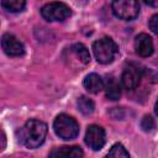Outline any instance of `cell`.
Returning <instances> with one entry per match:
<instances>
[{"mask_svg": "<svg viewBox=\"0 0 158 158\" xmlns=\"http://www.w3.org/2000/svg\"><path fill=\"white\" fill-rule=\"evenodd\" d=\"M104 89L106 91V98L110 100H118L121 96V86L120 84L114 79L110 78L106 83V85H104Z\"/></svg>", "mask_w": 158, "mask_h": 158, "instance_id": "obj_12", "label": "cell"}, {"mask_svg": "<svg viewBox=\"0 0 158 158\" xmlns=\"http://www.w3.org/2000/svg\"><path fill=\"white\" fill-rule=\"evenodd\" d=\"M41 15L44 20L49 21V22H54V21H64L65 19H68L72 15V10L70 7L60 1H53L49 4H46L42 9H41Z\"/></svg>", "mask_w": 158, "mask_h": 158, "instance_id": "obj_5", "label": "cell"}, {"mask_svg": "<svg viewBox=\"0 0 158 158\" xmlns=\"http://www.w3.org/2000/svg\"><path fill=\"white\" fill-rule=\"evenodd\" d=\"M83 84H84V88H85L89 93H91V94H98V93H100V91L104 89V85H105L102 78H101L99 74H96V73H90V74H88V75L85 77V79H84Z\"/></svg>", "mask_w": 158, "mask_h": 158, "instance_id": "obj_11", "label": "cell"}, {"mask_svg": "<svg viewBox=\"0 0 158 158\" xmlns=\"http://www.w3.org/2000/svg\"><path fill=\"white\" fill-rule=\"evenodd\" d=\"M149 28L153 33H158V15H153L149 20Z\"/></svg>", "mask_w": 158, "mask_h": 158, "instance_id": "obj_18", "label": "cell"}, {"mask_svg": "<svg viewBox=\"0 0 158 158\" xmlns=\"http://www.w3.org/2000/svg\"><path fill=\"white\" fill-rule=\"evenodd\" d=\"M72 52L75 54V57L84 64H88L90 62V53L88 48L83 43H75L72 46Z\"/></svg>", "mask_w": 158, "mask_h": 158, "instance_id": "obj_14", "label": "cell"}, {"mask_svg": "<svg viewBox=\"0 0 158 158\" xmlns=\"http://www.w3.org/2000/svg\"><path fill=\"white\" fill-rule=\"evenodd\" d=\"M1 6L10 12H21L26 6V0H1Z\"/></svg>", "mask_w": 158, "mask_h": 158, "instance_id": "obj_15", "label": "cell"}, {"mask_svg": "<svg viewBox=\"0 0 158 158\" xmlns=\"http://www.w3.org/2000/svg\"><path fill=\"white\" fill-rule=\"evenodd\" d=\"M106 142V135L101 126L90 125L85 133V143L93 151H100Z\"/></svg>", "mask_w": 158, "mask_h": 158, "instance_id": "obj_6", "label": "cell"}, {"mask_svg": "<svg viewBox=\"0 0 158 158\" xmlns=\"http://www.w3.org/2000/svg\"><path fill=\"white\" fill-rule=\"evenodd\" d=\"M77 105H78V110H79L83 115H85V116L91 115V114L94 112V109H95L94 101H93L91 99H89L88 96H84V95L78 99Z\"/></svg>", "mask_w": 158, "mask_h": 158, "instance_id": "obj_13", "label": "cell"}, {"mask_svg": "<svg viewBox=\"0 0 158 158\" xmlns=\"http://www.w3.org/2000/svg\"><path fill=\"white\" fill-rule=\"evenodd\" d=\"M0 43L2 51L10 57H20L25 53L23 43L11 33H4L0 40Z\"/></svg>", "mask_w": 158, "mask_h": 158, "instance_id": "obj_7", "label": "cell"}, {"mask_svg": "<svg viewBox=\"0 0 158 158\" xmlns=\"http://www.w3.org/2000/svg\"><path fill=\"white\" fill-rule=\"evenodd\" d=\"M53 130L59 138L64 141H70L79 135V123L72 116L60 114L54 118Z\"/></svg>", "mask_w": 158, "mask_h": 158, "instance_id": "obj_2", "label": "cell"}, {"mask_svg": "<svg viewBox=\"0 0 158 158\" xmlns=\"http://www.w3.org/2000/svg\"><path fill=\"white\" fill-rule=\"evenodd\" d=\"M5 144H6V138H5V135H4L2 130L0 128V151H2L5 148Z\"/></svg>", "mask_w": 158, "mask_h": 158, "instance_id": "obj_19", "label": "cell"}, {"mask_svg": "<svg viewBox=\"0 0 158 158\" xmlns=\"http://www.w3.org/2000/svg\"><path fill=\"white\" fill-rule=\"evenodd\" d=\"M107 157H115V158H121V157H123V158H127V157H130V153L126 151V148H125L121 143H115V144L111 147V149L109 151Z\"/></svg>", "mask_w": 158, "mask_h": 158, "instance_id": "obj_16", "label": "cell"}, {"mask_svg": "<svg viewBox=\"0 0 158 158\" xmlns=\"http://www.w3.org/2000/svg\"><path fill=\"white\" fill-rule=\"evenodd\" d=\"M135 49L139 57H149L154 52L152 38L147 33H139L135 38Z\"/></svg>", "mask_w": 158, "mask_h": 158, "instance_id": "obj_9", "label": "cell"}, {"mask_svg": "<svg viewBox=\"0 0 158 158\" xmlns=\"http://www.w3.org/2000/svg\"><path fill=\"white\" fill-rule=\"evenodd\" d=\"M141 127L144 132H151L154 130L156 127V122H154V118L149 115H146L143 116V118L141 120Z\"/></svg>", "mask_w": 158, "mask_h": 158, "instance_id": "obj_17", "label": "cell"}, {"mask_svg": "<svg viewBox=\"0 0 158 158\" xmlns=\"http://www.w3.org/2000/svg\"><path fill=\"white\" fill-rule=\"evenodd\" d=\"M147 5L152 6V7H157L158 6V0H143Z\"/></svg>", "mask_w": 158, "mask_h": 158, "instance_id": "obj_20", "label": "cell"}, {"mask_svg": "<svg viewBox=\"0 0 158 158\" xmlns=\"http://www.w3.org/2000/svg\"><path fill=\"white\" fill-rule=\"evenodd\" d=\"M142 79V73L141 69H138V67L136 65H128L123 69L122 75H121V83L123 85L125 89L127 90H133L136 89Z\"/></svg>", "mask_w": 158, "mask_h": 158, "instance_id": "obj_8", "label": "cell"}, {"mask_svg": "<svg viewBox=\"0 0 158 158\" xmlns=\"http://www.w3.org/2000/svg\"><path fill=\"white\" fill-rule=\"evenodd\" d=\"M93 52L96 60L101 64L111 63L118 53V47L110 37H102L93 43Z\"/></svg>", "mask_w": 158, "mask_h": 158, "instance_id": "obj_3", "label": "cell"}, {"mask_svg": "<svg viewBox=\"0 0 158 158\" xmlns=\"http://www.w3.org/2000/svg\"><path fill=\"white\" fill-rule=\"evenodd\" d=\"M46 135H47V125L43 121L36 118H31L26 121L25 125L16 132L17 141L22 146L30 149L38 148L44 142Z\"/></svg>", "mask_w": 158, "mask_h": 158, "instance_id": "obj_1", "label": "cell"}, {"mask_svg": "<svg viewBox=\"0 0 158 158\" xmlns=\"http://www.w3.org/2000/svg\"><path fill=\"white\" fill-rule=\"evenodd\" d=\"M51 157H60V158H80L84 156L83 151L78 146H63L60 148H56L49 153Z\"/></svg>", "mask_w": 158, "mask_h": 158, "instance_id": "obj_10", "label": "cell"}, {"mask_svg": "<svg viewBox=\"0 0 158 158\" xmlns=\"http://www.w3.org/2000/svg\"><path fill=\"white\" fill-rule=\"evenodd\" d=\"M111 9L116 17L125 21L135 20L139 14L138 0H112Z\"/></svg>", "mask_w": 158, "mask_h": 158, "instance_id": "obj_4", "label": "cell"}]
</instances>
